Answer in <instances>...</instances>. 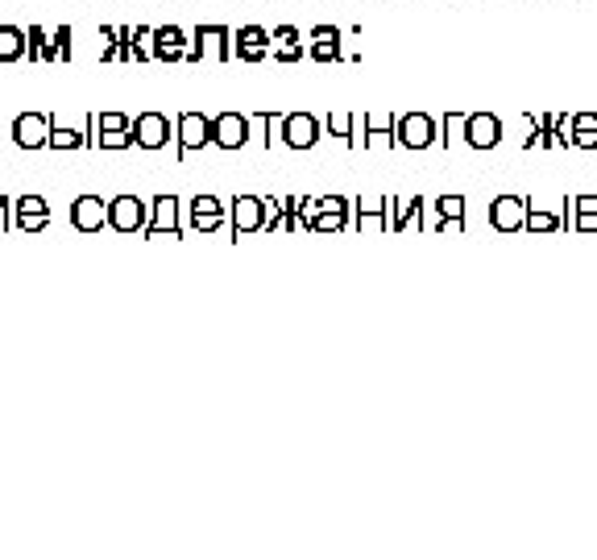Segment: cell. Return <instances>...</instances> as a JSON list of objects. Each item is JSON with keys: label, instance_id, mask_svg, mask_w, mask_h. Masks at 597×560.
Wrapping results in <instances>:
<instances>
[{"label": "cell", "instance_id": "cell-1", "mask_svg": "<svg viewBox=\"0 0 597 560\" xmlns=\"http://www.w3.org/2000/svg\"><path fill=\"white\" fill-rule=\"evenodd\" d=\"M237 59V42L229 25H195L183 63H229Z\"/></svg>", "mask_w": 597, "mask_h": 560}, {"label": "cell", "instance_id": "cell-2", "mask_svg": "<svg viewBox=\"0 0 597 560\" xmlns=\"http://www.w3.org/2000/svg\"><path fill=\"white\" fill-rule=\"evenodd\" d=\"M398 146L403 150H428V146H440V117H432V112H423V108H411L398 117Z\"/></svg>", "mask_w": 597, "mask_h": 560}, {"label": "cell", "instance_id": "cell-3", "mask_svg": "<svg viewBox=\"0 0 597 560\" xmlns=\"http://www.w3.org/2000/svg\"><path fill=\"white\" fill-rule=\"evenodd\" d=\"M204 146H212V117H204V112H183L175 121V158L187 162Z\"/></svg>", "mask_w": 597, "mask_h": 560}, {"label": "cell", "instance_id": "cell-4", "mask_svg": "<svg viewBox=\"0 0 597 560\" xmlns=\"http://www.w3.org/2000/svg\"><path fill=\"white\" fill-rule=\"evenodd\" d=\"M170 137H175V121L166 112H137L133 117V142L141 150H166Z\"/></svg>", "mask_w": 597, "mask_h": 560}, {"label": "cell", "instance_id": "cell-5", "mask_svg": "<svg viewBox=\"0 0 597 560\" xmlns=\"http://www.w3.org/2000/svg\"><path fill=\"white\" fill-rule=\"evenodd\" d=\"M146 224H150V212L137 195H117V200H108V229L129 237V233H146Z\"/></svg>", "mask_w": 597, "mask_h": 560}, {"label": "cell", "instance_id": "cell-6", "mask_svg": "<svg viewBox=\"0 0 597 560\" xmlns=\"http://www.w3.org/2000/svg\"><path fill=\"white\" fill-rule=\"evenodd\" d=\"M423 233L428 229V200L423 195H415V200L407 204H398L394 195H390V204H386V233Z\"/></svg>", "mask_w": 597, "mask_h": 560}, {"label": "cell", "instance_id": "cell-7", "mask_svg": "<svg viewBox=\"0 0 597 560\" xmlns=\"http://www.w3.org/2000/svg\"><path fill=\"white\" fill-rule=\"evenodd\" d=\"M183 204L175 195H158L150 204V224H146V237H183Z\"/></svg>", "mask_w": 597, "mask_h": 560}, {"label": "cell", "instance_id": "cell-8", "mask_svg": "<svg viewBox=\"0 0 597 560\" xmlns=\"http://www.w3.org/2000/svg\"><path fill=\"white\" fill-rule=\"evenodd\" d=\"M278 142L287 150H311L320 142V121L311 117V112H287L282 129H278Z\"/></svg>", "mask_w": 597, "mask_h": 560}, {"label": "cell", "instance_id": "cell-9", "mask_svg": "<svg viewBox=\"0 0 597 560\" xmlns=\"http://www.w3.org/2000/svg\"><path fill=\"white\" fill-rule=\"evenodd\" d=\"M50 129H54L50 112H21V117L13 121V142L21 150H46L50 146Z\"/></svg>", "mask_w": 597, "mask_h": 560}, {"label": "cell", "instance_id": "cell-10", "mask_svg": "<svg viewBox=\"0 0 597 560\" xmlns=\"http://www.w3.org/2000/svg\"><path fill=\"white\" fill-rule=\"evenodd\" d=\"M349 224H353V200H345V195H324L316 208V220H311V233H345Z\"/></svg>", "mask_w": 597, "mask_h": 560}, {"label": "cell", "instance_id": "cell-11", "mask_svg": "<svg viewBox=\"0 0 597 560\" xmlns=\"http://www.w3.org/2000/svg\"><path fill=\"white\" fill-rule=\"evenodd\" d=\"M527 208L523 195H498L490 204V224L498 233H527Z\"/></svg>", "mask_w": 597, "mask_h": 560}, {"label": "cell", "instance_id": "cell-12", "mask_svg": "<svg viewBox=\"0 0 597 560\" xmlns=\"http://www.w3.org/2000/svg\"><path fill=\"white\" fill-rule=\"evenodd\" d=\"M249 142V117L245 112H216L212 117V146L241 150Z\"/></svg>", "mask_w": 597, "mask_h": 560}, {"label": "cell", "instance_id": "cell-13", "mask_svg": "<svg viewBox=\"0 0 597 560\" xmlns=\"http://www.w3.org/2000/svg\"><path fill=\"white\" fill-rule=\"evenodd\" d=\"M71 229L75 233L108 229V200H100V195H79V200L71 204Z\"/></svg>", "mask_w": 597, "mask_h": 560}, {"label": "cell", "instance_id": "cell-14", "mask_svg": "<svg viewBox=\"0 0 597 560\" xmlns=\"http://www.w3.org/2000/svg\"><path fill=\"white\" fill-rule=\"evenodd\" d=\"M233 233L237 237L266 233V200L262 195H237L233 200Z\"/></svg>", "mask_w": 597, "mask_h": 560}, {"label": "cell", "instance_id": "cell-15", "mask_svg": "<svg viewBox=\"0 0 597 560\" xmlns=\"http://www.w3.org/2000/svg\"><path fill=\"white\" fill-rule=\"evenodd\" d=\"M502 142V121H498V112H469V125H465V146L473 150H494Z\"/></svg>", "mask_w": 597, "mask_h": 560}, {"label": "cell", "instance_id": "cell-16", "mask_svg": "<svg viewBox=\"0 0 597 560\" xmlns=\"http://www.w3.org/2000/svg\"><path fill=\"white\" fill-rule=\"evenodd\" d=\"M187 46H191V38L179 30V25H158V30L150 34V54L158 63H183Z\"/></svg>", "mask_w": 597, "mask_h": 560}, {"label": "cell", "instance_id": "cell-17", "mask_svg": "<svg viewBox=\"0 0 597 560\" xmlns=\"http://www.w3.org/2000/svg\"><path fill=\"white\" fill-rule=\"evenodd\" d=\"M46 224H50V204L42 195H21V200H13V229L17 233H42Z\"/></svg>", "mask_w": 597, "mask_h": 560}, {"label": "cell", "instance_id": "cell-18", "mask_svg": "<svg viewBox=\"0 0 597 560\" xmlns=\"http://www.w3.org/2000/svg\"><path fill=\"white\" fill-rule=\"evenodd\" d=\"M187 229L191 233H216L224 224V204L216 200V195H195V200L187 204Z\"/></svg>", "mask_w": 597, "mask_h": 560}, {"label": "cell", "instance_id": "cell-19", "mask_svg": "<svg viewBox=\"0 0 597 560\" xmlns=\"http://www.w3.org/2000/svg\"><path fill=\"white\" fill-rule=\"evenodd\" d=\"M233 42H237V59L241 63H262V59H270L274 34H266L262 25H241V30L233 34Z\"/></svg>", "mask_w": 597, "mask_h": 560}, {"label": "cell", "instance_id": "cell-20", "mask_svg": "<svg viewBox=\"0 0 597 560\" xmlns=\"http://www.w3.org/2000/svg\"><path fill=\"white\" fill-rule=\"evenodd\" d=\"M428 229H436V233H461L465 229V195H440V200L432 204Z\"/></svg>", "mask_w": 597, "mask_h": 560}, {"label": "cell", "instance_id": "cell-21", "mask_svg": "<svg viewBox=\"0 0 597 560\" xmlns=\"http://www.w3.org/2000/svg\"><path fill=\"white\" fill-rule=\"evenodd\" d=\"M307 54H311L316 63H340V59H345L336 25H316V30H311V50H307Z\"/></svg>", "mask_w": 597, "mask_h": 560}, {"label": "cell", "instance_id": "cell-22", "mask_svg": "<svg viewBox=\"0 0 597 560\" xmlns=\"http://www.w3.org/2000/svg\"><path fill=\"white\" fill-rule=\"evenodd\" d=\"M386 204L390 195H382V200H353V229H374V233H386Z\"/></svg>", "mask_w": 597, "mask_h": 560}, {"label": "cell", "instance_id": "cell-23", "mask_svg": "<svg viewBox=\"0 0 597 560\" xmlns=\"http://www.w3.org/2000/svg\"><path fill=\"white\" fill-rule=\"evenodd\" d=\"M568 233H597V195H573L568 200Z\"/></svg>", "mask_w": 597, "mask_h": 560}, {"label": "cell", "instance_id": "cell-24", "mask_svg": "<svg viewBox=\"0 0 597 560\" xmlns=\"http://www.w3.org/2000/svg\"><path fill=\"white\" fill-rule=\"evenodd\" d=\"M398 117H382V112H365V146H390L398 150Z\"/></svg>", "mask_w": 597, "mask_h": 560}, {"label": "cell", "instance_id": "cell-25", "mask_svg": "<svg viewBox=\"0 0 597 560\" xmlns=\"http://www.w3.org/2000/svg\"><path fill=\"white\" fill-rule=\"evenodd\" d=\"M303 42H299V30L295 25H278L274 30V46H270V59H278V63H299L303 59Z\"/></svg>", "mask_w": 597, "mask_h": 560}, {"label": "cell", "instance_id": "cell-26", "mask_svg": "<svg viewBox=\"0 0 597 560\" xmlns=\"http://www.w3.org/2000/svg\"><path fill=\"white\" fill-rule=\"evenodd\" d=\"M527 233H568V212L527 208Z\"/></svg>", "mask_w": 597, "mask_h": 560}, {"label": "cell", "instance_id": "cell-27", "mask_svg": "<svg viewBox=\"0 0 597 560\" xmlns=\"http://www.w3.org/2000/svg\"><path fill=\"white\" fill-rule=\"evenodd\" d=\"M25 59V30L21 25H0V63Z\"/></svg>", "mask_w": 597, "mask_h": 560}, {"label": "cell", "instance_id": "cell-28", "mask_svg": "<svg viewBox=\"0 0 597 560\" xmlns=\"http://www.w3.org/2000/svg\"><path fill=\"white\" fill-rule=\"evenodd\" d=\"M573 150H597V112H573Z\"/></svg>", "mask_w": 597, "mask_h": 560}, {"label": "cell", "instance_id": "cell-29", "mask_svg": "<svg viewBox=\"0 0 597 560\" xmlns=\"http://www.w3.org/2000/svg\"><path fill=\"white\" fill-rule=\"evenodd\" d=\"M83 146H92L88 125H83V129H63L59 121H54V129H50V146H46V150H83Z\"/></svg>", "mask_w": 597, "mask_h": 560}, {"label": "cell", "instance_id": "cell-30", "mask_svg": "<svg viewBox=\"0 0 597 560\" xmlns=\"http://www.w3.org/2000/svg\"><path fill=\"white\" fill-rule=\"evenodd\" d=\"M465 125H469L465 112H444V117H440V146H444V150L461 146V142H465Z\"/></svg>", "mask_w": 597, "mask_h": 560}, {"label": "cell", "instance_id": "cell-31", "mask_svg": "<svg viewBox=\"0 0 597 560\" xmlns=\"http://www.w3.org/2000/svg\"><path fill=\"white\" fill-rule=\"evenodd\" d=\"M25 59H30V63H50V38H46L42 25H30V30H25Z\"/></svg>", "mask_w": 597, "mask_h": 560}, {"label": "cell", "instance_id": "cell-32", "mask_svg": "<svg viewBox=\"0 0 597 560\" xmlns=\"http://www.w3.org/2000/svg\"><path fill=\"white\" fill-rule=\"evenodd\" d=\"M556 117H560V112H544V117H535V125H539L535 150H560V137H556Z\"/></svg>", "mask_w": 597, "mask_h": 560}, {"label": "cell", "instance_id": "cell-33", "mask_svg": "<svg viewBox=\"0 0 597 560\" xmlns=\"http://www.w3.org/2000/svg\"><path fill=\"white\" fill-rule=\"evenodd\" d=\"M96 150H133V129H117V133H92Z\"/></svg>", "mask_w": 597, "mask_h": 560}, {"label": "cell", "instance_id": "cell-34", "mask_svg": "<svg viewBox=\"0 0 597 560\" xmlns=\"http://www.w3.org/2000/svg\"><path fill=\"white\" fill-rule=\"evenodd\" d=\"M71 38H75L71 25H59V30L50 34V63H67V59H71V50H75Z\"/></svg>", "mask_w": 597, "mask_h": 560}, {"label": "cell", "instance_id": "cell-35", "mask_svg": "<svg viewBox=\"0 0 597 560\" xmlns=\"http://www.w3.org/2000/svg\"><path fill=\"white\" fill-rule=\"evenodd\" d=\"M328 133H336L345 146H357V137H353V112H328Z\"/></svg>", "mask_w": 597, "mask_h": 560}, {"label": "cell", "instance_id": "cell-36", "mask_svg": "<svg viewBox=\"0 0 597 560\" xmlns=\"http://www.w3.org/2000/svg\"><path fill=\"white\" fill-rule=\"evenodd\" d=\"M282 220H287V208H282V200H274V195H266V233H278Z\"/></svg>", "mask_w": 597, "mask_h": 560}, {"label": "cell", "instance_id": "cell-37", "mask_svg": "<svg viewBox=\"0 0 597 560\" xmlns=\"http://www.w3.org/2000/svg\"><path fill=\"white\" fill-rule=\"evenodd\" d=\"M9 208H13V200H5V195H0V233H5L9 224H13V220H9Z\"/></svg>", "mask_w": 597, "mask_h": 560}]
</instances>
